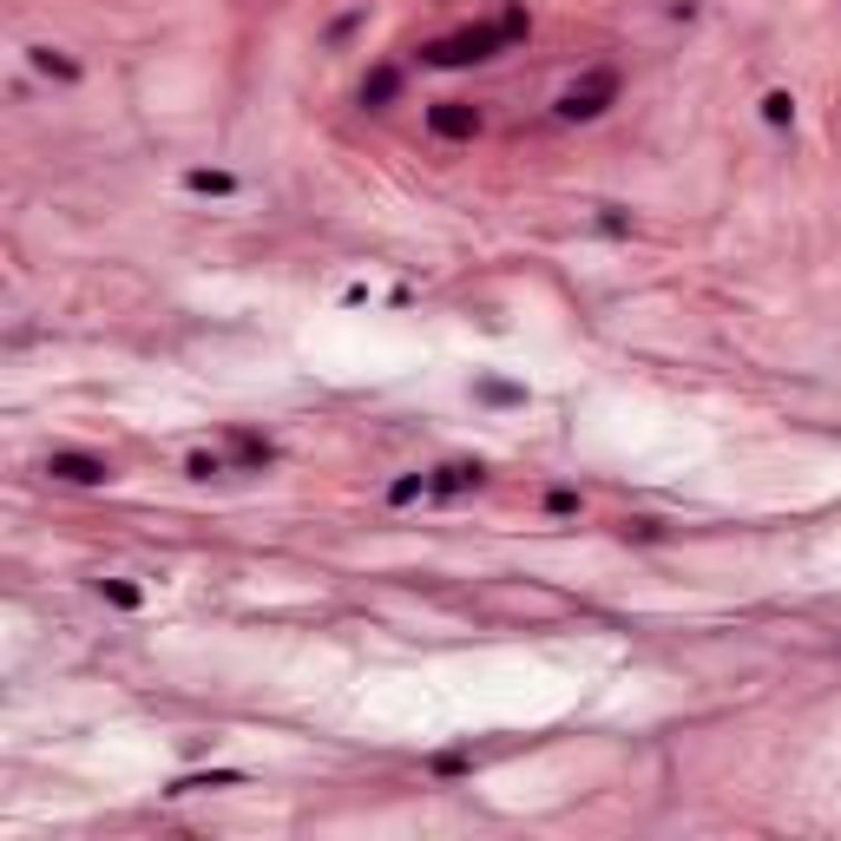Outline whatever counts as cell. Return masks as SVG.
I'll use <instances>...</instances> for the list:
<instances>
[{
  "label": "cell",
  "instance_id": "obj_1",
  "mask_svg": "<svg viewBox=\"0 0 841 841\" xmlns=\"http://www.w3.org/2000/svg\"><path fill=\"white\" fill-rule=\"evenodd\" d=\"M506 53V33H499V20H467V27H454V33H441V40H427L420 47V67L434 72H461V67H487Z\"/></svg>",
  "mask_w": 841,
  "mask_h": 841
},
{
  "label": "cell",
  "instance_id": "obj_2",
  "mask_svg": "<svg viewBox=\"0 0 841 841\" xmlns=\"http://www.w3.org/2000/svg\"><path fill=\"white\" fill-rule=\"evenodd\" d=\"M619 86H625V79H619V67H585V72H578V79L560 92V106H553V112H560L565 126H592V119H605V112L619 106Z\"/></svg>",
  "mask_w": 841,
  "mask_h": 841
},
{
  "label": "cell",
  "instance_id": "obj_3",
  "mask_svg": "<svg viewBox=\"0 0 841 841\" xmlns=\"http://www.w3.org/2000/svg\"><path fill=\"white\" fill-rule=\"evenodd\" d=\"M47 474H53L60 487H112V481H119V467H112L106 454H86V447L47 454Z\"/></svg>",
  "mask_w": 841,
  "mask_h": 841
},
{
  "label": "cell",
  "instance_id": "obj_4",
  "mask_svg": "<svg viewBox=\"0 0 841 841\" xmlns=\"http://www.w3.org/2000/svg\"><path fill=\"white\" fill-rule=\"evenodd\" d=\"M427 132L441 145H467V139L487 132V112L467 106V99H434V106H427Z\"/></svg>",
  "mask_w": 841,
  "mask_h": 841
},
{
  "label": "cell",
  "instance_id": "obj_5",
  "mask_svg": "<svg viewBox=\"0 0 841 841\" xmlns=\"http://www.w3.org/2000/svg\"><path fill=\"white\" fill-rule=\"evenodd\" d=\"M224 454H230V467H237V474H270V467H277V441H270V434H257V427H230Z\"/></svg>",
  "mask_w": 841,
  "mask_h": 841
},
{
  "label": "cell",
  "instance_id": "obj_6",
  "mask_svg": "<svg viewBox=\"0 0 841 841\" xmlns=\"http://www.w3.org/2000/svg\"><path fill=\"white\" fill-rule=\"evenodd\" d=\"M487 487V467L481 461H441L427 474V499H461V493H481Z\"/></svg>",
  "mask_w": 841,
  "mask_h": 841
},
{
  "label": "cell",
  "instance_id": "obj_7",
  "mask_svg": "<svg viewBox=\"0 0 841 841\" xmlns=\"http://www.w3.org/2000/svg\"><path fill=\"white\" fill-rule=\"evenodd\" d=\"M395 99H402V67L382 60V67L362 72V86H355V106H362V112H388Z\"/></svg>",
  "mask_w": 841,
  "mask_h": 841
},
{
  "label": "cell",
  "instance_id": "obj_8",
  "mask_svg": "<svg viewBox=\"0 0 841 841\" xmlns=\"http://www.w3.org/2000/svg\"><path fill=\"white\" fill-rule=\"evenodd\" d=\"M27 67L40 72V79H53V86H79V79H86V67L72 60L67 47H53V40H33V47H27Z\"/></svg>",
  "mask_w": 841,
  "mask_h": 841
},
{
  "label": "cell",
  "instance_id": "obj_9",
  "mask_svg": "<svg viewBox=\"0 0 841 841\" xmlns=\"http://www.w3.org/2000/svg\"><path fill=\"white\" fill-rule=\"evenodd\" d=\"M185 191H191V198H237V171H217V165H191V171H185Z\"/></svg>",
  "mask_w": 841,
  "mask_h": 841
},
{
  "label": "cell",
  "instance_id": "obj_10",
  "mask_svg": "<svg viewBox=\"0 0 841 841\" xmlns=\"http://www.w3.org/2000/svg\"><path fill=\"white\" fill-rule=\"evenodd\" d=\"M420 770L434 775V782H467V775L481 770V756H474V750H434Z\"/></svg>",
  "mask_w": 841,
  "mask_h": 841
},
{
  "label": "cell",
  "instance_id": "obj_11",
  "mask_svg": "<svg viewBox=\"0 0 841 841\" xmlns=\"http://www.w3.org/2000/svg\"><path fill=\"white\" fill-rule=\"evenodd\" d=\"M474 395H481L487 408H526V388H520V382H493V375H481Z\"/></svg>",
  "mask_w": 841,
  "mask_h": 841
},
{
  "label": "cell",
  "instance_id": "obj_12",
  "mask_svg": "<svg viewBox=\"0 0 841 841\" xmlns=\"http://www.w3.org/2000/svg\"><path fill=\"white\" fill-rule=\"evenodd\" d=\"M499 33H506V47H526V40H533V13H526V0H506V7H499Z\"/></svg>",
  "mask_w": 841,
  "mask_h": 841
},
{
  "label": "cell",
  "instance_id": "obj_13",
  "mask_svg": "<svg viewBox=\"0 0 841 841\" xmlns=\"http://www.w3.org/2000/svg\"><path fill=\"white\" fill-rule=\"evenodd\" d=\"M763 126H775V132L795 126V92H789V86H770V92H763Z\"/></svg>",
  "mask_w": 841,
  "mask_h": 841
},
{
  "label": "cell",
  "instance_id": "obj_14",
  "mask_svg": "<svg viewBox=\"0 0 841 841\" xmlns=\"http://www.w3.org/2000/svg\"><path fill=\"white\" fill-rule=\"evenodd\" d=\"M540 506H546V520H578V513H585V493L578 487H546Z\"/></svg>",
  "mask_w": 841,
  "mask_h": 841
},
{
  "label": "cell",
  "instance_id": "obj_15",
  "mask_svg": "<svg viewBox=\"0 0 841 841\" xmlns=\"http://www.w3.org/2000/svg\"><path fill=\"white\" fill-rule=\"evenodd\" d=\"M244 782V770H210V775H178L165 795H191V789H237Z\"/></svg>",
  "mask_w": 841,
  "mask_h": 841
},
{
  "label": "cell",
  "instance_id": "obj_16",
  "mask_svg": "<svg viewBox=\"0 0 841 841\" xmlns=\"http://www.w3.org/2000/svg\"><path fill=\"white\" fill-rule=\"evenodd\" d=\"M99 598H106V605H119V612H139L145 585H132V578H99Z\"/></svg>",
  "mask_w": 841,
  "mask_h": 841
},
{
  "label": "cell",
  "instance_id": "obj_17",
  "mask_svg": "<svg viewBox=\"0 0 841 841\" xmlns=\"http://www.w3.org/2000/svg\"><path fill=\"white\" fill-rule=\"evenodd\" d=\"M382 499H388V506H415V499H427V474H402V481H388Z\"/></svg>",
  "mask_w": 841,
  "mask_h": 841
},
{
  "label": "cell",
  "instance_id": "obj_18",
  "mask_svg": "<svg viewBox=\"0 0 841 841\" xmlns=\"http://www.w3.org/2000/svg\"><path fill=\"white\" fill-rule=\"evenodd\" d=\"M619 533H625V546H631V540H637V546H657V540H664V520H651V513H637V520H625Z\"/></svg>",
  "mask_w": 841,
  "mask_h": 841
},
{
  "label": "cell",
  "instance_id": "obj_19",
  "mask_svg": "<svg viewBox=\"0 0 841 841\" xmlns=\"http://www.w3.org/2000/svg\"><path fill=\"white\" fill-rule=\"evenodd\" d=\"M224 467H230V454H210V447H198V454L185 461V474H191V481H217Z\"/></svg>",
  "mask_w": 841,
  "mask_h": 841
},
{
  "label": "cell",
  "instance_id": "obj_20",
  "mask_svg": "<svg viewBox=\"0 0 841 841\" xmlns=\"http://www.w3.org/2000/svg\"><path fill=\"white\" fill-rule=\"evenodd\" d=\"M605 237H637V224H631V210H619V205H598V217H592Z\"/></svg>",
  "mask_w": 841,
  "mask_h": 841
},
{
  "label": "cell",
  "instance_id": "obj_21",
  "mask_svg": "<svg viewBox=\"0 0 841 841\" xmlns=\"http://www.w3.org/2000/svg\"><path fill=\"white\" fill-rule=\"evenodd\" d=\"M362 20H368V7H349V13H336L323 40H329V47H343V40H349V33H355V27H362Z\"/></svg>",
  "mask_w": 841,
  "mask_h": 841
}]
</instances>
